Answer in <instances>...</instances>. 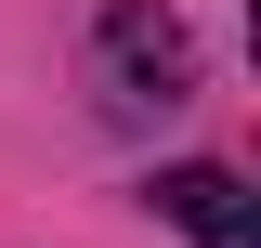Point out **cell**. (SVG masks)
I'll list each match as a JSON object with an SVG mask.
<instances>
[{
  "label": "cell",
  "mask_w": 261,
  "mask_h": 248,
  "mask_svg": "<svg viewBox=\"0 0 261 248\" xmlns=\"http://www.w3.org/2000/svg\"><path fill=\"white\" fill-rule=\"evenodd\" d=\"M157 222H183L196 248H261V209L235 170H209V157H183V170H157Z\"/></svg>",
  "instance_id": "6da1fadb"
}]
</instances>
